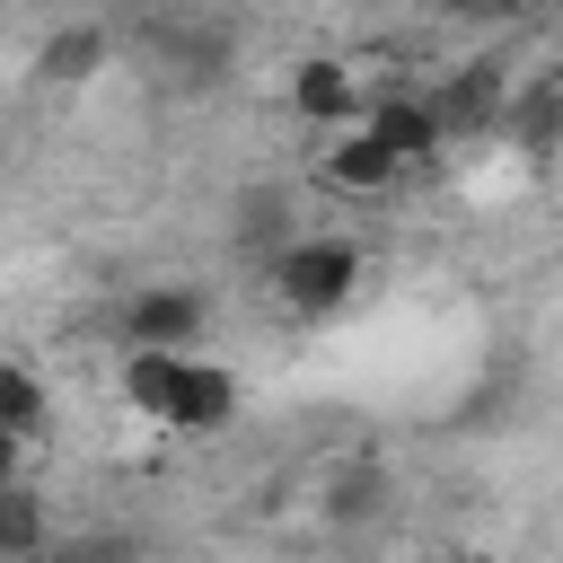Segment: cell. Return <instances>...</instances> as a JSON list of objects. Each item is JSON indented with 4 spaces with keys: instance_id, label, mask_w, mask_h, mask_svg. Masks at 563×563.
<instances>
[{
    "instance_id": "obj_5",
    "label": "cell",
    "mask_w": 563,
    "mask_h": 563,
    "mask_svg": "<svg viewBox=\"0 0 563 563\" xmlns=\"http://www.w3.org/2000/svg\"><path fill=\"white\" fill-rule=\"evenodd\" d=\"M361 132L413 176V167H431L440 150H449V132H440V106H431V88L422 79H378V97L361 106Z\"/></svg>"
},
{
    "instance_id": "obj_8",
    "label": "cell",
    "mask_w": 563,
    "mask_h": 563,
    "mask_svg": "<svg viewBox=\"0 0 563 563\" xmlns=\"http://www.w3.org/2000/svg\"><path fill=\"white\" fill-rule=\"evenodd\" d=\"M62 554V519L35 484H0V563H53Z\"/></svg>"
},
{
    "instance_id": "obj_6",
    "label": "cell",
    "mask_w": 563,
    "mask_h": 563,
    "mask_svg": "<svg viewBox=\"0 0 563 563\" xmlns=\"http://www.w3.org/2000/svg\"><path fill=\"white\" fill-rule=\"evenodd\" d=\"M317 185H325L334 202H378V194L405 185V167H396L361 123H343V132H317Z\"/></svg>"
},
{
    "instance_id": "obj_12",
    "label": "cell",
    "mask_w": 563,
    "mask_h": 563,
    "mask_svg": "<svg viewBox=\"0 0 563 563\" xmlns=\"http://www.w3.org/2000/svg\"><path fill=\"white\" fill-rule=\"evenodd\" d=\"M53 563H114V554H88V545H70V554H53Z\"/></svg>"
},
{
    "instance_id": "obj_10",
    "label": "cell",
    "mask_w": 563,
    "mask_h": 563,
    "mask_svg": "<svg viewBox=\"0 0 563 563\" xmlns=\"http://www.w3.org/2000/svg\"><path fill=\"white\" fill-rule=\"evenodd\" d=\"M378 510V466H334V493H325V519H369Z\"/></svg>"
},
{
    "instance_id": "obj_9",
    "label": "cell",
    "mask_w": 563,
    "mask_h": 563,
    "mask_svg": "<svg viewBox=\"0 0 563 563\" xmlns=\"http://www.w3.org/2000/svg\"><path fill=\"white\" fill-rule=\"evenodd\" d=\"M44 413H53V387H44V369H35L26 352H0V431L35 440V431H44Z\"/></svg>"
},
{
    "instance_id": "obj_2",
    "label": "cell",
    "mask_w": 563,
    "mask_h": 563,
    "mask_svg": "<svg viewBox=\"0 0 563 563\" xmlns=\"http://www.w3.org/2000/svg\"><path fill=\"white\" fill-rule=\"evenodd\" d=\"M361 282H369V255H361V238H343V229H282V238L264 246V290H273V308L299 317V325L343 317Z\"/></svg>"
},
{
    "instance_id": "obj_11",
    "label": "cell",
    "mask_w": 563,
    "mask_h": 563,
    "mask_svg": "<svg viewBox=\"0 0 563 563\" xmlns=\"http://www.w3.org/2000/svg\"><path fill=\"white\" fill-rule=\"evenodd\" d=\"M26 449H35V440H18V431H0V484H26Z\"/></svg>"
},
{
    "instance_id": "obj_1",
    "label": "cell",
    "mask_w": 563,
    "mask_h": 563,
    "mask_svg": "<svg viewBox=\"0 0 563 563\" xmlns=\"http://www.w3.org/2000/svg\"><path fill=\"white\" fill-rule=\"evenodd\" d=\"M114 396L132 405V422H150L167 440H211L246 405V387L220 352H114Z\"/></svg>"
},
{
    "instance_id": "obj_7",
    "label": "cell",
    "mask_w": 563,
    "mask_h": 563,
    "mask_svg": "<svg viewBox=\"0 0 563 563\" xmlns=\"http://www.w3.org/2000/svg\"><path fill=\"white\" fill-rule=\"evenodd\" d=\"M106 62H114V35H106L97 18H70V26H53V35L35 44L26 70H35V88H88Z\"/></svg>"
},
{
    "instance_id": "obj_3",
    "label": "cell",
    "mask_w": 563,
    "mask_h": 563,
    "mask_svg": "<svg viewBox=\"0 0 563 563\" xmlns=\"http://www.w3.org/2000/svg\"><path fill=\"white\" fill-rule=\"evenodd\" d=\"M369 97H378V70L352 62V53H308V62L282 70V106H290V123H308V132H343V123H361Z\"/></svg>"
},
{
    "instance_id": "obj_4",
    "label": "cell",
    "mask_w": 563,
    "mask_h": 563,
    "mask_svg": "<svg viewBox=\"0 0 563 563\" xmlns=\"http://www.w3.org/2000/svg\"><path fill=\"white\" fill-rule=\"evenodd\" d=\"M202 334H211V299L194 282H141L123 299L114 352H202Z\"/></svg>"
}]
</instances>
